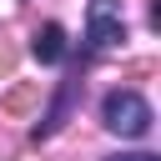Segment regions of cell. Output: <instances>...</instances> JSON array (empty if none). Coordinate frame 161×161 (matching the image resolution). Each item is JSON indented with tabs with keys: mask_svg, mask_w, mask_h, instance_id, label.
Masks as SVG:
<instances>
[{
	"mask_svg": "<svg viewBox=\"0 0 161 161\" xmlns=\"http://www.w3.org/2000/svg\"><path fill=\"white\" fill-rule=\"evenodd\" d=\"M126 40V15H121V0H91L86 10V45L91 50H111Z\"/></svg>",
	"mask_w": 161,
	"mask_h": 161,
	"instance_id": "7a4b0ae2",
	"label": "cell"
},
{
	"mask_svg": "<svg viewBox=\"0 0 161 161\" xmlns=\"http://www.w3.org/2000/svg\"><path fill=\"white\" fill-rule=\"evenodd\" d=\"M75 96H80V75H70V80H60V96H55V106L45 111V121H35V141H45V136H55L60 126H65V116H70V106H75Z\"/></svg>",
	"mask_w": 161,
	"mask_h": 161,
	"instance_id": "3957f363",
	"label": "cell"
},
{
	"mask_svg": "<svg viewBox=\"0 0 161 161\" xmlns=\"http://www.w3.org/2000/svg\"><path fill=\"white\" fill-rule=\"evenodd\" d=\"M30 50H35L40 65H60V60H65V30H60V25H40L35 40H30Z\"/></svg>",
	"mask_w": 161,
	"mask_h": 161,
	"instance_id": "277c9868",
	"label": "cell"
},
{
	"mask_svg": "<svg viewBox=\"0 0 161 161\" xmlns=\"http://www.w3.org/2000/svg\"><path fill=\"white\" fill-rule=\"evenodd\" d=\"M101 121H106V131H116V136H146L151 131V101L141 96V91H111L106 101H101Z\"/></svg>",
	"mask_w": 161,
	"mask_h": 161,
	"instance_id": "6da1fadb",
	"label": "cell"
},
{
	"mask_svg": "<svg viewBox=\"0 0 161 161\" xmlns=\"http://www.w3.org/2000/svg\"><path fill=\"white\" fill-rule=\"evenodd\" d=\"M30 101H35V86H20V91H10V96H5V111H10V116H20Z\"/></svg>",
	"mask_w": 161,
	"mask_h": 161,
	"instance_id": "5b68a950",
	"label": "cell"
},
{
	"mask_svg": "<svg viewBox=\"0 0 161 161\" xmlns=\"http://www.w3.org/2000/svg\"><path fill=\"white\" fill-rule=\"evenodd\" d=\"M106 161H161V156H151V151H116V156H106Z\"/></svg>",
	"mask_w": 161,
	"mask_h": 161,
	"instance_id": "8992f818",
	"label": "cell"
},
{
	"mask_svg": "<svg viewBox=\"0 0 161 161\" xmlns=\"http://www.w3.org/2000/svg\"><path fill=\"white\" fill-rule=\"evenodd\" d=\"M10 60H15V55H10L5 45H0V70H10Z\"/></svg>",
	"mask_w": 161,
	"mask_h": 161,
	"instance_id": "52a82bcc",
	"label": "cell"
}]
</instances>
